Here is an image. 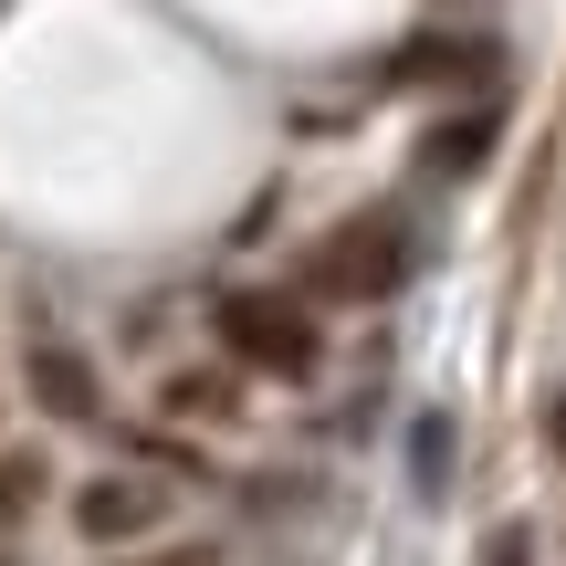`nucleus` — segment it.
Wrapping results in <instances>:
<instances>
[{"instance_id": "0eeeda50", "label": "nucleus", "mask_w": 566, "mask_h": 566, "mask_svg": "<svg viewBox=\"0 0 566 566\" xmlns=\"http://www.w3.org/2000/svg\"><path fill=\"white\" fill-rule=\"evenodd\" d=\"M42 472H53V462H42V451H0V535H11L21 514L42 504Z\"/></svg>"}, {"instance_id": "9b49d317", "label": "nucleus", "mask_w": 566, "mask_h": 566, "mask_svg": "<svg viewBox=\"0 0 566 566\" xmlns=\"http://www.w3.org/2000/svg\"><path fill=\"white\" fill-rule=\"evenodd\" d=\"M493 566H525V525H504V535H493Z\"/></svg>"}, {"instance_id": "6e6552de", "label": "nucleus", "mask_w": 566, "mask_h": 566, "mask_svg": "<svg viewBox=\"0 0 566 566\" xmlns=\"http://www.w3.org/2000/svg\"><path fill=\"white\" fill-rule=\"evenodd\" d=\"M168 409H179V420H231V409H242V388L210 378V367H189V378H168Z\"/></svg>"}, {"instance_id": "423d86ee", "label": "nucleus", "mask_w": 566, "mask_h": 566, "mask_svg": "<svg viewBox=\"0 0 566 566\" xmlns=\"http://www.w3.org/2000/svg\"><path fill=\"white\" fill-rule=\"evenodd\" d=\"M493 137H504V105H462V116H441V126H430L420 168H430V179H472V168L493 158Z\"/></svg>"}, {"instance_id": "20e7f679", "label": "nucleus", "mask_w": 566, "mask_h": 566, "mask_svg": "<svg viewBox=\"0 0 566 566\" xmlns=\"http://www.w3.org/2000/svg\"><path fill=\"white\" fill-rule=\"evenodd\" d=\"M74 535H84V546L158 535V483H137V472H105V483H84V493H74Z\"/></svg>"}, {"instance_id": "39448f33", "label": "nucleus", "mask_w": 566, "mask_h": 566, "mask_svg": "<svg viewBox=\"0 0 566 566\" xmlns=\"http://www.w3.org/2000/svg\"><path fill=\"white\" fill-rule=\"evenodd\" d=\"M388 84H493V42L472 32H409L388 53Z\"/></svg>"}, {"instance_id": "f257e3e1", "label": "nucleus", "mask_w": 566, "mask_h": 566, "mask_svg": "<svg viewBox=\"0 0 566 566\" xmlns=\"http://www.w3.org/2000/svg\"><path fill=\"white\" fill-rule=\"evenodd\" d=\"M304 283H315L325 304H388L409 283V221H399V210H357V221H336L315 242V263H304Z\"/></svg>"}, {"instance_id": "9d476101", "label": "nucleus", "mask_w": 566, "mask_h": 566, "mask_svg": "<svg viewBox=\"0 0 566 566\" xmlns=\"http://www.w3.org/2000/svg\"><path fill=\"white\" fill-rule=\"evenodd\" d=\"M546 451H556V462H566V388H556V399H546Z\"/></svg>"}, {"instance_id": "7ed1b4c3", "label": "nucleus", "mask_w": 566, "mask_h": 566, "mask_svg": "<svg viewBox=\"0 0 566 566\" xmlns=\"http://www.w3.org/2000/svg\"><path fill=\"white\" fill-rule=\"evenodd\" d=\"M21 378H32V399L53 409V420H95V409H105L95 357H84V346H63L53 325H32V346H21Z\"/></svg>"}, {"instance_id": "f03ea898", "label": "nucleus", "mask_w": 566, "mask_h": 566, "mask_svg": "<svg viewBox=\"0 0 566 566\" xmlns=\"http://www.w3.org/2000/svg\"><path fill=\"white\" fill-rule=\"evenodd\" d=\"M210 336H221V357H242V367H263V378H315V315L304 304H283V294H231V304H210Z\"/></svg>"}, {"instance_id": "1a4fd4ad", "label": "nucleus", "mask_w": 566, "mask_h": 566, "mask_svg": "<svg viewBox=\"0 0 566 566\" xmlns=\"http://www.w3.org/2000/svg\"><path fill=\"white\" fill-rule=\"evenodd\" d=\"M409 451H420V483L441 493V483H451V472H441V462H451V420H420V430H409Z\"/></svg>"}]
</instances>
